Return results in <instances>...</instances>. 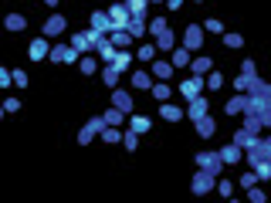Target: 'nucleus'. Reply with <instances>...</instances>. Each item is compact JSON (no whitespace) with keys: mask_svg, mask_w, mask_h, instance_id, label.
Instances as JSON below:
<instances>
[{"mask_svg":"<svg viewBox=\"0 0 271 203\" xmlns=\"http://www.w3.org/2000/svg\"><path fill=\"white\" fill-rule=\"evenodd\" d=\"M102 37H105L102 31L88 27V31H81V34H75V37H71V48H75L78 55H85V51H95V44H98Z\"/></svg>","mask_w":271,"mask_h":203,"instance_id":"nucleus-1","label":"nucleus"},{"mask_svg":"<svg viewBox=\"0 0 271 203\" xmlns=\"http://www.w3.org/2000/svg\"><path fill=\"white\" fill-rule=\"evenodd\" d=\"M244 115H258L265 126H271V98H254V95H248Z\"/></svg>","mask_w":271,"mask_h":203,"instance_id":"nucleus-2","label":"nucleus"},{"mask_svg":"<svg viewBox=\"0 0 271 203\" xmlns=\"http://www.w3.org/2000/svg\"><path fill=\"white\" fill-rule=\"evenodd\" d=\"M248 163H251V169L261 166V163H271V142H268V139L258 135V139L251 142V149H248Z\"/></svg>","mask_w":271,"mask_h":203,"instance_id":"nucleus-3","label":"nucleus"},{"mask_svg":"<svg viewBox=\"0 0 271 203\" xmlns=\"http://www.w3.org/2000/svg\"><path fill=\"white\" fill-rule=\"evenodd\" d=\"M105 14H109V31H122V27L129 24V17H133L126 3H116V7H109Z\"/></svg>","mask_w":271,"mask_h":203,"instance_id":"nucleus-4","label":"nucleus"},{"mask_svg":"<svg viewBox=\"0 0 271 203\" xmlns=\"http://www.w3.org/2000/svg\"><path fill=\"white\" fill-rule=\"evenodd\" d=\"M48 58H51V61H58V65H75L81 55H78L71 44H55V48L48 51Z\"/></svg>","mask_w":271,"mask_h":203,"instance_id":"nucleus-5","label":"nucleus"},{"mask_svg":"<svg viewBox=\"0 0 271 203\" xmlns=\"http://www.w3.org/2000/svg\"><path fill=\"white\" fill-rule=\"evenodd\" d=\"M213 183H217V176H210L207 169H197V176H194L190 190H194L197 197H203V193H210V190H213Z\"/></svg>","mask_w":271,"mask_h":203,"instance_id":"nucleus-6","label":"nucleus"},{"mask_svg":"<svg viewBox=\"0 0 271 203\" xmlns=\"http://www.w3.org/2000/svg\"><path fill=\"white\" fill-rule=\"evenodd\" d=\"M200 44H203V27L190 24V27L183 31V48H187V51H197Z\"/></svg>","mask_w":271,"mask_h":203,"instance_id":"nucleus-7","label":"nucleus"},{"mask_svg":"<svg viewBox=\"0 0 271 203\" xmlns=\"http://www.w3.org/2000/svg\"><path fill=\"white\" fill-rule=\"evenodd\" d=\"M197 163H200V169H207L210 176H217V173H220V166H224L217 152H197Z\"/></svg>","mask_w":271,"mask_h":203,"instance_id":"nucleus-8","label":"nucleus"},{"mask_svg":"<svg viewBox=\"0 0 271 203\" xmlns=\"http://www.w3.org/2000/svg\"><path fill=\"white\" fill-rule=\"evenodd\" d=\"M200 88H203V74H190L187 81H180V92H183L187 98H197Z\"/></svg>","mask_w":271,"mask_h":203,"instance_id":"nucleus-9","label":"nucleus"},{"mask_svg":"<svg viewBox=\"0 0 271 203\" xmlns=\"http://www.w3.org/2000/svg\"><path fill=\"white\" fill-rule=\"evenodd\" d=\"M112 109H119V112L129 115V112H133V95L122 92V88H116V92H112Z\"/></svg>","mask_w":271,"mask_h":203,"instance_id":"nucleus-10","label":"nucleus"},{"mask_svg":"<svg viewBox=\"0 0 271 203\" xmlns=\"http://www.w3.org/2000/svg\"><path fill=\"white\" fill-rule=\"evenodd\" d=\"M95 55H98V58H102V61H105V65H112V58H116V55H119V48H116V44H112V41H105V37H102V41H98V44H95Z\"/></svg>","mask_w":271,"mask_h":203,"instance_id":"nucleus-11","label":"nucleus"},{"mask_svg":"<svg viewBox=\"0 0 271 203\" xmlns=\"http://www.w3.org/2000/svg\"><path fill=\"white\" fill-rule=\"evenodd\" d=\"M207 109H210V105H207V98H200V95H197V98H190V109H187L183 115H190V122H197L200 115H207Z\"/></svg>","mask_w":271,"mask_h":203,"instance_id":"nucleus-12","label":"nucleus"},{"mask_svg":"<svg viewBox=\"0 0 271 203\" xmlns=\"http://www.w3.org/2000/svg\"><path fill=\"white\" fill-rule=\"evenodd\" d=\"M65 27H68L65 17H61V14H55V17H48V20H44V37H55V34H61Z\"/></svg>","mask_w":271,"mask_h":203,"instance_id":"nucleus-13","label":"nucleus"},{"mask_svg":"<svg viewBox=\"0 0 271 203\" xmlns=\"http://www.w3.org/2000/svg\"><path fill=\"white\" fill-rule=\"evenodd\" d=\"M48 51H51L48 48V37H38V41H31V55L27 58L31 61H41V58H48Z\"/></svg>","mask_w":271,"mask_h":203,"instance_id":"nucleus-14","label":"nucleus"},{"mask_svg":"<svg viewBox=\"0 0 271 203\" xmlns=\"http://www.w3.org/2000/svg\"><path fill=\"white\" fill-rule=\"evenodd\" d=\"M122 31H126L129 37H142V34H146V17H129V24H126Z\"/></svg>","mask_w":271,"mask_h":203,"instance_id":"nucleus-15","label":"nucleus"},{"mask_svg":"<svg viewBox=\"0 0 271 203\" xmlns=\"http://www.w3.org/2000/svg\"><path fill=\"white\" fill-rule=\"evenodd\" d=\"M217 156H220V163L227 166V163H241V156H244V152H241V149H237V146L231 142V146H224V149H220Z\"/></svg>","mask_w":271,"mask_h":203,"instance_id":"nucleus-16","label":"nucleus"},{"mask_svg":"<svg viewBox=\"0 0 271 203\" xmlns=\"http://www.w3.org/2000/svg\"><path fill=\"white\" fill-rule=\"evenodd\" d=\"M194 126H197V135H200V139H210V135H213V129H217L210 115H200V119H197Z\"/></svg>","mask_w":271,"mask_h":203,"instance_id":"nucleus-17","label":"nucleus"},{"mask_svg":"<svg viewBox=\"0 0 271 203\" xmlns=\"http://www.w3.org/2000/svg\"><path fill=\"white\" fill-rule=\"evenodd\" d=\"M3 27H7V31H24V27H27V17H24V14H7V17H3Z\"/></svg>","mask_w":271,"mask_h":203,"instance_id":"nucleus-18","label":"nucleus"},{"mask_svg":"<svg viewBox=\"0 0 271 203\" xmlns=\"http://www.w3.org/2000/svg\"><path fill=\"white\" fill-rule=\"evenodd\" d=\"M173 44H176V37H173L170 27H166L163 34H156V51H173Z\"/></svg>","mask_w":271,"mask_h":203,"instance_id":"nucleus-19","label":"nucleus"},{"mask_svg":"<svg viewBox=\"0 0 271 203\" xmlns=\"http://www.w3.org/2000/svg\"><path fill=\"white\" fill-rule=\"evenodd\" d=\"M163 109H159V115L166 119V122H180L183 119V109H176V105H170V102H159Z\"/></svg>","mask_w":271,"mask_h":203,"instance_id":"nucleus-20","label":"nucleus"},{"mask_svg":"<svg viewBox=\"0 0 271 203\" xmlns=\"http://www.w3.org/2000/svg\"><path fill=\"white\" fill-rule=\"evenodd\" d=\"M109 41H112V44H116L119 51H126V48L133 44V37H129L126 31H109Z\"/></svg>","mask_w":271,"mask_h":203,"instance_id":"nucleus-21","label":"nucleus"},{"mask_svg":"<svg viewBox=\"0 0 271 203\" xmlns=\"http://www.w3.org/2000/svg\"><path fill=\"white\" fill-rule=\"evenodd\" d=\"M244 102H248V95H241V92H237V95L227 102V109H224V112H227V115H241V112H244Z\"/></svg>","mask_w":271,"mask_h":203,"instance_id":"nucleus-22","label":"nucleus"},{"mask_svg":"<svg viewBox=\"0 0 271 203\" xmlns=\"http://www.w3.org/2000/svg\"><path fill=\"white\" fill-rule=\"evenodd\" d=\"M170 55H173V61H170L173 68H187L190 65V51H187V48H173Z\"/></svg>","mask_w":271,"mask_h":203,"instance_id":"nucleus-23","label":"nucleus"},{"mask_svg":"<svg viewBox=\"0 0 271 203\" xmlns=\"http://www.w3.org/2000/svg\"><path fill=\"white\" fill-rule=\"evenodd\" d=\"M254 139H258V135L244 132V129H237V132H234V146H237V149L244 152V149H251V142H254Z\"/></svg>","mask_w":271,"mask_h":203,"instance_id":"nucleus-24","label":"nucleus"},{"mask_svg":"<svg viewBox=\"0 0 271 203\" xmlns=\"http://www.w3.org/2000/svg\"><path fill=\"white\" fill-rule=\"evenodd\" d=\"M129 65H133V55H126V51H119V55L112 58V65H109V68H116V71L122 74V71H129Z\"/></svg>","mask_w":271,"mask_h":203,"instance_id":"nucleus-25","label":"nucleus"},{"mask_svg":"<svg viewBox=\"0 0 271 203\" xmlns=\"http://www.w3.org/2000/svg\"><path fill=\"white\" fill-rule=\"evenodd\" d=\"M92 27L102 31V34H109V14H105V10H95V14H92Z\"/></svg>","mask_w":271,"mask_h":203,"instance_id":"nucleus-26","label":"nucleus"},{"mask_svg":"<svg viewBox=\"0 0 271 203\" xmlns=\"http://www.w3.org/2000/svg\"><path fill=\"white\" fill-rule=\"evenodd\" d=\"M153 74H156V78H163V81H166V78H170V74H173V65H170V61H156V58H153Z\"/></svg>","mask_w":271,"mask_h":203,"instance_id":"nucleus-27","label":"nucleus"},{"mask_svg":"<svg viewBox=\"0 0 271 203\" xmlns=\"http://www.w3.org/2000/svg\"><path fill=\"white\" fill-rule=\"evenodd\" d=\"M265 129V122L258 119V115H244V132H251V135H258Z\"/></svg>","mask_w":271,"mask_h":203,"instance_id":"nucleus-28","label":"nucleus"},{"mask_svg":"<svg viewBox=\"0 0 271 203\" xmlns=\"http://www.w3.org/2000/svg\"><path fill=\"white\" fill-rule=\"evenodd\" d=\"M126 7H129V14H133V17H146L149 0H126Z\"/></svg>","mask_w":271,"mask_h":203,"instance_id":"nucleus-29","label":"nucleus"},{"mask_svg":"<svg viewBox=\"0 0 271 203\" xmlns=\"http://www.w3.org/2000/svg\"><path fill=\"white\" fill-rule=\"evenodd\" d=\"M203 85H207V88H213V92H217V88H220V85H224V74H220V71H213V68H210V71H207V78H203Z\"/></svg>","mask_w":271,"mask_h":203,"instance_id":"nucleus-30","label":"nucleus"},{"mask_svg":"<svg viewBox=\"0 0 271 203\" xmlns=\"http://www.w3.org/2000/svg\"><path fill=\"white\" fill-rule=\"evenodd\" d=\"M149 92H153V98H156V102H166V98H170V85H166V81H159V85L153 81V88H149Z\"/></svg>","mask_w":271,"mask_h":203,"instance_id":"nucleus-31","label":"nucleus"},{"mask_svg":"<svg viewBox=\"0 0 271 203\" xmlns=\"http://www.w3.org/2000/svg\"><path fill=\"white\" fill-rule=\"evenodd\" d=\"M133 85H136V88H142V92H146V88H153V74L136 71V74H133Z\"/></svg>","mask_w":271,"mask_h":203,"instance_id":"nucleus-32","label":"nucleus"},{"mask_svg":"<svg viewBox=\"0 0 271 203\" xmlns=\"http://www.w3.org/2000/svg\"><path fill=\"white\" fill-rule=\"evenodd\" d=\"M102 119H105V126H119V122L126 119V112H119V109H109V112H105Z\"/></svg>","mask_w":271,"mask_h":203,"instance_id":"nucleus-33","label":"nucleus"},{"mask_svg":"<svg viewBox=\"0 0 271 203\" xmlns=\"http://www.w3.org/2000/svg\"><path fill=\"white\" fill-rule=\"evenodd\" d=\"M102 139H105V142H122V132H119V129H116V126H105V129H102Z\"/></svg>","mask_w":271,"mask_h":203,"instance_id":"nucleus-34","label":"nucleus"},{"mask_svg":"<svg viewBox=\"0 0 271 203\" xmlns=\"http://www.w3.org/2000/svg\"><path fill=\"white\" fill-rule=\"evenodd\" d=\"M102 81H105L109 88H116V85H119V71H116V68H109V65H105V71H102Z\"/></svg>","mask_w":271,"mask_h":203,"instance_id":"nucleus-35","label":"nucleus"},{"mask_svg":"<svg viewBox=\"0 0 271 203\" xmlns=\"http://www.w3.org/2000/svg\"><path fill=\"white\" fill-rule=\"evenodd\" d=\"M78 65H81V74H95V58L92 55H81Z\"/></svg>","mask_w":271,"mask_h":203,"instance_id":"nucleus-36","label":"nucleus"},{"mask_svg":"<svg viewBox=\"0 0 271 203\" xmlns=\"http://www.w3.org/2000/svg\"><path fill=\"white\" fill-rule=\"evenodd\" d=\"M190 68H194V74H207L213 65H210V58H194V65Z\"/></svg>","mask_w":271,"mask_h":203,"instance_id":"nucleus-37","label":"nucleus"},{"mask_svg":"<svg viewBox=\"0 0 271 203\" xmlns=\"http://www.w3.org/2000/svg\"><path fill=\"white\" fill-rule=\"evenodd\" d=\"M149 126H153V122H149L146 115H133V132H149Z\"/></svg>","mask_w":271,"mask_h":203,"instance_id":"nucleus-38","label":"nucleus"},{"mask_svg":"<svg viewBox=\"0 0 271 203\" xmlns=\"http://www.w3.org/2000/svg\"><path fill=\"white\" fill-rule=\"evenodd\" d=\"M136 58H139V61H153V58H156V44H142Z\"/></svg>","mask_w":271,"mask_h":203,"instance_id":"nucleus-39","label":"nucleus"},{"mask_svg":"<svg viewBox=\"0 0 271 203\" xmlns=\"http://www.w3.org/2000/svg\"><path fill=\"white\" fill-rule=\"evenodd\" d=\"M122 146H126L129 152H136V146H139V132H133V129H129V132L122 135Z\"/></svg>","mask_w":271,"mask_h":203,"instance_id":"nucleus-40","label":"nucleus"},{"mask_svg":"<svg viewBox=\"0 0 271 203\" xmlns=\"http://www.w3.org/2000/svg\"><path fill=\"white\" fill-rule=\"evenodd\" d=\"M166 27H170V24H166L163 17H156V20H149V24H146V31H153V34H163Z\"/></svg>","mask_w":271,"mask_h":203,"instance_id":"nucleus-41","label":"nucleus"},{"mask_svg":"<svg viewBox=\"0 0 271 203\" xmlns=\"http://www.w3.org/2000/svg\"><path fill=\"white\" fill-rule=\"evenodd\" d=\"M224 44H227L231 51H237V48L244 44V37H241V34H224Z\"/></svg>","mask_w":271,"mask_h":203,"instance_id":"nucleus-42","label":"nucleus"},{"mask_svg":"<svg viewBox=\"0 0 271 203\" xmlns=\"http://www.w3.org/2000/svg\"><path fill=\"white\" fill-rule=\"evenodd\" d=\"M85 129H88V132H102V129H105V119H98V115H95V119H88V126H85Z\"/></svg>","mask_w":271,"mask_h":203,"instance_id":"nucleus-43","label":"nucleus"},{"mask_svg":"<svg viewBox=\"0 0 271 203\" xmlns=\"http://www.w3.org/2000/svg\"><path fill=\"white\" fill-rule=\"evenodd\" d=\"M203 27H207V31H210V34H224V24H220V20H217V17H210V20H207V24H203Z\"/></svg>","mask_w":271,"mask_h":203,"instance_id":"nucleus-44","label":"nucleus"},{"mask_svg":"<svg viewBox=\"0 0 271 203\" xmlns=\"http://www.w3.org/2000/svg\"><path fill=\"white\" fill-rule=\"evenodd\" d=\"M10 81H14L17 88H27V74H24V71H10Z\"/></svg>","mask_w":271,"mask_h":203,"instance_id":"nucleus-45","label":"nucleus"},{"mask_svg":"<svg viewBox=\"0 0 271 203\" xmlns=\"http://www.w3.org/2000/svg\"><path fill=\"white\" fill-rule=\"evenodd\" d=\"M254 176H258V180H268V176H271V163H261V166H254Z\"/></svg>","mask_w":271,"mask_h":203,"instance_id":"nucleus-46","label":"nucleus"},{"mask_svg":"<svg viewBox=\"0 0 271 203\" xmlns=\"http://www.w3.org/2000/svg\"><path fill=\"white\" fill-rule=\"evenodd\" d=\"M254 183H258V176H254V169H251V173H244V176H241V186H244V190H248V186H254Z\"/></svg>","mask_w":271,"mask_h":203,"instance_id":"nucleus-47","label":"nucleus"},{"mask_svg":"<svg viewBox=\"0 0 271 203\" xmlns=\"http://www.w3.org/2000/svg\"><path fill=\"white\" fill-rule=\"evenodd\" d=\"M3 112H20V102H17V98H7V102H3Z\"/></svg>","mask_w":271,"mask_h":203,"instance_id":"nucleus-48","label":"nucleus"},{"mask_svg":"<svg viewBox=\"0 0 271 203\" xmlns=\"http://www.w3.org/2000/svg\"><path fill=\"white\" fill-rule=\"evenodd\" d=\"M213 186H217V190H220V193H224V197H231V193H234V186H231V183H227V180H220V183H213Z\"/></svg>","mask_w":271,"mask_h":203,"instance_id":"nucleus-49","label":"nucleus"},{"mask_svg":"<svg viewBox=\"0 0 271 203\" xmlns=\"http://www.w3.org/2000/svg\"><path fill=\"white\" fill-rule=\"evenodd\" d=\"M248 190H251V186H248ZM248 197H251V200H254V203H265V197H268V193H265V190H251Z\"/></svg>","mask_w":271,"mask_h":203,"instance_id":"nucleus-50","label":"nucleus"},{"mask_svg":"<svg viewBox=\"0 0 271 203\" xmlns=\"http://www.w3.org/2000/svg\"><path fill=\"white\" fill-rule=\"evenodd\" d=\"M241 74H244V78H251V74H258V71H254V61H244V65H241Z\"/></svg>","mask_w":271,"mask_h":203,"instance_id":"nucleus-51","label":"nucleus"},{"mask_svg":"<svg viewBox=\"0 0 271 203\" xmlns=\"http://www.w3.org/2000/svg\"><path fill=\"white\" fill-rule=\"evenodd\" d=\"M7 85H14V81H10V71L0 68V88H7Z\"/></svg>","mask_w":271,"mask_h":203,"instance_id":"nucleus-52","label":"nucleus"},{"mask_svg":"<svg viewBox=\"0 0 271 203\" xmlns=\"http://www.w3.org/2000/svg\"><path fill=\"white\" fill-rule=\"evenodd\" d=\"M166 7H170V10H180V7H183V0H166Z\"/></svg>","mask_w":271,"mask_h":203,"instance_id":"nucleus-53","label":"nucleus"},{"mask_svg":"<svg viewBox=\"0 0 271 203\" xmlns=\"http://www.w3.org/2000/svg\"><path fill=\"white\" fill-rule=\"evenodd\" d=\"M41 3H48V7H58V0H41Z\"/></svg>","mask_w":271,"mask_h":203,"instance_id":"nucleus-54","label":"nucleus"},{"mask_svg":"<svg viewBox=\"0 0 271 203\" xmlns=\"http://www.w3.org/2000/svg\"><path fill=\"white\" fill-rule=\"evenodd\" d=\"M149 3H163V0H149Z\"/></svg>","mask_w":271,"mask_h":203,"instance_id":"nucleus-55","label":"nucleus"},{"mask_svg":"<svg viewBox=\"0 0 271 203\" xmlns=\"http://www.w3.org/2000/svg\"><path fill=\"white\" fill-rule=\"evenodd\" d=\"M197 3H203V0H197Z\"/></svg>","mask_w":271,"mask_h":203,"instance_id":"nucleus-56","label":"nucleus"}]
</instances>
